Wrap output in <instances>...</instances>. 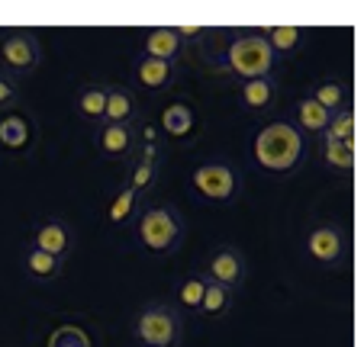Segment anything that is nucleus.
<instances>
[{
    "label": "nucleus",
    "instance_id": "nucleus-1",
    "mask_svg": "<svg viewBox=\"0 0 364 347\" xmlns=\"http://www.w3.org/2000/svg\"><path fill=\"white\" fill-rule=\"evenodd\" d=\"M203 62L216 71L220 77H232V81H252V77H264L274 71V52L268 48V42L262 39V33L245 29L235 33L226 45L213 48L210 55H203Z\"/></svg>",
    "mask_w": 364,
    "mask_h": 347
},
{
    "label": "nucleus",
    "instance_id": "nucleus-2",
    "mask_svg": "<svg viewBox=\"0 0 364 347\" xmlns=\"http://www.w3.org/2000/svg\"><path fill=\"white\" fill-rule=\"evenodd\" d=\"M132 341L139 347H181L184 341V319L171 302H145L132 319Z\"/></svg>",
    "mask_w": 364,
    "mask_h": 347
},
{
    "label": "nucleus",
    "instance_id": "nucleus-3",
    "mask_svg": "<svg viewBox=\"0 0 364 347\" xmlns=\"http://www.w3.org/2000/svg\"><path fill=\"white\" fill-rule=\"evenodd\" d=\"M303 158V136L290 123H271L255 136V161L271 174H290Z\"/></svg>",
    "mask_w": 364,
    "mask_h": 347
},
{
    "label": "nucleus",
    "instance_id": "nucleus-4",
    "mask_svg": "<svg viewBox=\"0 0 364 347\" xmlns=\"http://www.w3.org/2000/svg\"><path fill=\"white\" fill-rule=\"evenodd\" d=\"M136 241L145 251L165 258L184 241V222L168 203H151L136 219Z\"/></svg>",
    "mask_w": 364,
    "mask_h": 347
},
{
    "label": "nucleus",
    "instance_id": "nucleus-5",
    "mask_svg": "<svg viewBox=\"0 0 364 347\" xmlns=\"http://www.w3.org/2000/svg\"><path fill=\"white\" fill-rule=\"evenodd\" d=\"M42 65V45L36 39V33L29 29H10L0 39V71L10 75L14 81L33 77Z\"/></svg>",
    "mask_w": 364,
    "mask_h": 347
},
{
    "label": "nucleus",
    "instance_id": "nucleus-6",
    "mask_svg": "<svg viewBox=\"0 0 364 347\" xmlns=\"http://www.w3.org/2000/svg\"><path fill=\"white\" fill-rule=\"evenodd\" d=\"M191 187L206 203L226 206L239 197L242 180H239V174H235V167H229L226 161H203L191 170Z\"/></svg>",
    "mask_w": 364,
    "mask_h": 347
},
{
    "label": "nucleus",
    "instance_id": "nucleus-7",
    "mask_svg": "<svg viewBox=\"0 0 364 347\" xmlns=\"http://www.w3.org/2000/svg\"><path fill=\"white\" fill-rule=\"evenodd\" d=\"M200 273H203L210 283L229 290V293H239L242 286H245V280H248V258H245L242 248L223 241V245H216L213 251L206 254Z\"/></svg>",
    "mask_w": 364,
    "mask_h": 347
},
{
    "label": "nucleus",
    "instance_id": "nucleus-8",
    "mask_svg": "<svg viewBox=\"0 0 364 347\" xmlns=\"http://www.w3.org/2000/svg\"><path fill=\"white\" fill-rule=\"evenodd\" d=\"M306 254L309 260L323 270H336L348 258V238L338 222H316L306 235Z\"/></svg>",
    "mask_w": 364,
    "mask_h": 347
},
{
    "label": "nucleus",
    "instance_id": "nucleus-9",
    "mask_svg": "<svg viewBox=\"0 0 364 347\" xmlns=\"http://www.w3.org/2000/svg\"><path fill=\"white\" fill-rule=\"evenodd\" d=\"M161 155H165V145H136V155L129 161V180L126 184L132 187L139 199H149V193L155 190L161 174Z\"/></svg>",
    "mask_w": 364,
    "mask_h": 347
},
{
    "label": "nucleus",
    "instance_id": "nucleus-10",
    "mask_svg": "<svg viewBox=\"0 0 364 347\" xmlns=\"http://www.w3.org/2000/svg\"><path fill=\"white\" fill-rule=\"evenodd\" d=\"M94 148L103 161L129 164L132 155H136V129L132 126H117V123L94 126Z\"/></svg>",
    "mask_w": 364,
    "mask_h": 347
},
{
    "label": "nucleus",
    "instance_id": "nucleus-11",
    "mask_svg": "<svg viewBox=\"0 0 364 347\" xmlns=\"http://www.w3.org/2000/svg\"><path fill=\"white\" fill-rule=\"evenodd\" d=\"M36 145V119L23 109H10L0 116V148L7 155L20 158L29 155V148Z\"/></svg>",
    "mask_w": 364,
    "mask_h": 347
},
{
    "label": "nucleus",
    "instance_id": "nucleus-12",
    "mask_svg": "<svg viewBox=\"0 0 364 347\" xmlns=\"http://www.w3.org/2000/svg\"><path fill=\"white\" fill-rule=\"evenodd\" d=\"M29 248H39V251L52 254L58 260H68V254L75 251V235H71L68 222L62 219H42L36 222V228L29 231Z\"/></svg>",
    "mask_w": 364,
    "mask_h": 347
},
{
    "label": "nucleus",
    "instance_id": "nucleus-13",
    "mask_svg": "<svg viewBox=\"0 0 364 347\" xmlns=\"http://www.w3.org/2000/svg\"><path fill=\"white\" fill-rule=\"evenodd\" d=\"M132 75H136L139 87L151 90V94H165V90H171L174 84L181 81V65L159 62V58H145V55H139Z\"/></svg>",
    "mask_w": 364,
    "mask_h": 347
},
{
    "label": "nucleus",
    "instance_id": "nucleus-14",
    "mask_svg": "<svg viewBox=\"0 0 364 347\" xmlns=\"http://www.w3.org/2000/svg\"><path fill=\"white\" fill-rule=\"evenodd\" d=\"M142 106H139V94L126 84H107V109H103V123L132 126L136 129Z\"/></svg>",
    "mask_w": 364,
    "mask_h": 347
},
{
    "label": "nucleus",
    "instance_id": "nucleus-15",
    "mask_svg": "<svg viewBox=\"0 0 364 347\" xmlns=\"http://www.w3.org/2000/svg\"><path fill=\"white\" fill-rule=\"evenodd\" d=\"M235 97H239V106L245 113H264V109H271L277 103L281 87H277L274 75H264V77H252V81H239Z\"/></svg>",
    "mask_w": 364,
    "mask_h": 347
},
{
    "label": "nucleus",
    "instance_id": "nucleus-16",
    "mask_svg": "<svg viewBox=\"0 0 364 347\" xmlns=\"http://www.w3.org/2000/svg\"><path fill=\"white\" fill-rule=\"evenodd\" d=\"M139 55H145V58H159V62L181 65V58H184V42H181V35H178L174 26H155V29H145L142 52Z\"/></svg>",
    "mask_w": 364,
    "mask_h": 347
},
{
    "label": "nucleus",
    "instance_id": "nucleus-17",
    "mask_svg": "<svg viewBox=\"0 0 364 347\" xmlns=\"http://www.w3.org/2000/svg\"><path fill=\"white\" fill-rule=\"evenodd\" d=\"M294 129L300 132V136H309V138H319L326 129H329L332 123V113L329 109H323L316 100H309V97H303V100L294 103Z\"/></svg>",
    "mask_w": 364,
    "mask_h": 347
},
{
    "label": "nucleus",
    "instance_id": "nucleus-18",
    "mask_svg": "<svg viewBox=\"0 0 364 347\" xmlns=\"http://www.w3.org/2000/svg\"><path fill=\"white\" fill-rule=\"evenodd\" d=\"M159 132H165L168 138H181V142L191 138L197 132V116H193L191 103H184V100L168 103L159 116Z\"/></svg>",
    "mask_w": 364,
    "mask_h": 347
},
{
    "label": "nucleus",
    "instance_id": "nucleus-19",
    "mask_svg": "<svg viewBox=\"0 0 364 347\" xmlns=\"http://www.w3.org/2000/svg\"><path fill=\"white\" fill-rule=\"evenodd\" d=\"M258 33H262V39L268 42V48L274 52V58H294V55L303 48V42H306V29L294 26V23L264 26V29H258Z\"/></svg>",
    "mask_w": 364,
    "mask_h": 347
},
{
    "label": "nucleus",
    "instance_id": "nucleus-20",
    "mask_svg": "<svg viewBox=\"0 0 364 347\" xmlns=\"http://www.w3.org/2000/svg\"><path fill=\"white\" fill-rule=\"evenodd\" d=\"M23 270H26L29 280H36V283H55L58 277H62L65 270V260L52 258V254L39 251V248H23Z\"/></svg>",
    "mask_w": 364,
    "mask_h": 347
},
{
    "label": "nucleus",
    "instance_id": "nucleus-21",
    "mask_svg": "<svg viewBox=\"0 0 364 347\" xmlns=\"http://www.w3.org/2000/svg\"><path fill=\"white\" fill-rule=\"evenodd\" d=\"M103 109H107V84H84L75 97V113L81 116L84 123L100 126Z\"/></svg>",
    "mask_w": 364,
    "mask_h": 347
},
{
    "label": "nucleus",
    "instance_id": "nucleus-22",
    "mask_svg": "<svg viewBox=\"0 0 364 347\" xmlns=\"http://www.w3.org/2000/svg\"><path fill=\"white\" fill-rule=\"evenodd\" d=\"M309 100H316L323 109H329V113H338V109H348L351 106V94H348V84L345 81H336V77H329V81H316L313 87H309Z\"/></svg>",
    "mask_w": 364,
    "mask_h": 347
},
{
    "label": "nucleus",
    "instance_id": "nucleus-23",
    "mask_svg": "<svg viewBox=\"0 0 364 347\" xmlns=\"http://www.w3.org/2000/svg\"><path fill=\"white\" fill-rule=\"evenodd\" d=\"M203 293H206V277L200 270L187 273L178 286H174V299H178V312L181 315H197L200 312V302H203Z\"/></svg>",
    "mask_w": 364,
    "mask_h": 347
},
{
    "label": "nucleus",
    "instance_id": "nucleus-24",
    "mask_svg": "<svg viewBox=\"0 0 364 347\" xmlns=\"http://www.w3.org/2000/svg\"><path fill=\"white\" fill-rule=\"evenodd\" d=\"M319 148V161L323 167L338 170V174H351L355 170V145H342V142H332V138H316Z\"/></svg>",
    "mask_w": 364,
    "mask_h": 347
},
{
    "label": "nucleus",
    "instance_id": "nucleus-25",
    "mask_svg": "<svg viewBox=\"0 0 364 347\" xmlns=\"http://www.w3.org/2000/svg\"><path fill=\"white\" fill-rule=\"evenodd\" d=\"M139 206H142V199L132 193L129 184H123L117 193H113L110 206H107V225H110V228H119V225L132 222L136 212H139Z\"/></svg>",
    "mask_w": 364,
    "mask_h": 347
},
{
    "label": "nucleus",
    "instance_id": "nucleus-26",
    "mask_svg": "<svg viewBox=\"0 0 364 347\" xmlns=\"http://www.w3.org/2000/svg\"><path fill=\"white\" fill-rule=\"evenodd\" d=\"M232 296L235 293H229V290H223V286H216V283H210V280H206V293H203V302H200V312L197 315L213 319V321L226 319V315L232 312Z\"/></svg>",
    "mask_w": 364,
    "mask_h": 347
},
{
    "label": "nucleus",
    "instance_id": "nucleus-27",
    "mask_svg": "<svg viewBox=\"0 0 364 347\" xmlns=\"http://www.w3.org/2000/svg\"><path fill=\"white\" fill-rule=\"evenodd\" d=\"M319 138H332V142H342V145H355V113H351V106L332 113L329 129H326Z\"/></svg>",
    "mask_w": 364,
    "mask_h": 347
},
{
    "label": "nucleus",
    "instance_id": "nucleus-28",
    "mask_svg": "<svg viewBox=\"0 0 364 347\" xmlns=\"http://www.w3.org/2000/svg\"><path fill=\"white\" fill-rule=\"evenodd\" d=\"M48 347H90V338L77 325H62V328L52 331Z\"/></svg>",
    "mask_w": 364,
    "mask_h": 347
},
{
    "label": "nucleus",
    "instance_id": "nucleus-29",
    "mask_svg": "<svg viewBox=\"0 0 364 347\" xmlns=\"http://www.w3.org/2000/svg\"><path fill=\"white\" fill-rule=\"evenodd\" d=\"M20 100H23L20 81H14L10 75L0 71V116L10 113V109H20Z\"/></svg>",
    "mask_w": 364,
    "mask_h": 347
},
{
    "label": "nucleus",
    "instance_id": "nucleus-30",
    "mask_svg": "<svg viewBox=\"0 0 364 347\" xmlns=\"http://www.w3.org/2000/svg\"><path fill=\"white\" fill-rule=\"evenodd\" d=\"M178 35H181V42H184V48L191 45V42H206L210 35H216V29H206V26H200V23H178Z\"/></svg>",
    "mask_w": 364,
    "mask_h": 347
}]
</instances>
